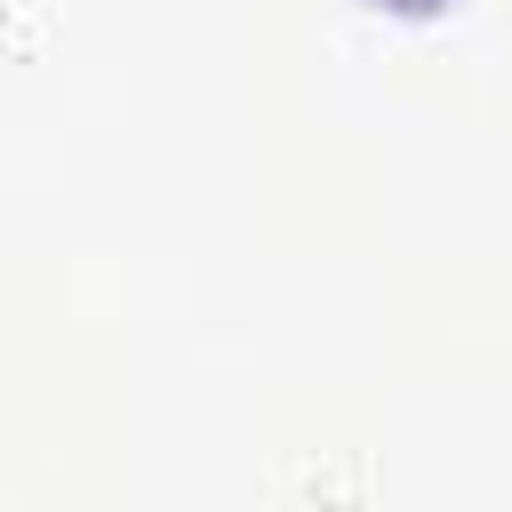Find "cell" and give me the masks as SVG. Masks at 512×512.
<instances>
[{"mask_svg": "<svg viewBox=\"0 0 512 512\" xmlns=\"http://www.w3.org/2000/svg\"><path fill=\"white\" fill-rule=\"evenodd\" d=\"M392 8H440V0H392Z\"/></svg>", "mask_w": 512, "mask_h": 512, "instance_id": "cell-1", "label": "cell"}]
</instances>
